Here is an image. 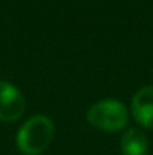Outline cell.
Masks as SVG:
<instances>
[{
  "label": "cell",
  "instance_id": "6da1fadb",
  "mask_svg": "<svg viewBox=\"0 0 153 155\" xmlns=\"http://www.w3.org/2000/svg\"><path fill=\"white\" fill-rule=\"evenodd\" d=\"M54 137V125L47 116L29 119L18 131L17 146L24 155H38L50 146Z\"/></svg>",
  "mask_w": 153,
  "mask_h": 155
},
{
  "label": "cell",
  "instance_id": "7a4b0ae2",
  "mask_svg": "<svg viewBox=\"0 0 153 155\" xmlns=\"http://www.w3.org/2000/svg\"><path fill=\"white\" fill-rule=\"evenodd\" d=\"M87 120L102 131H119L128 122V110L120 101L104 100L89 108Z\"/></svg>",
  "mask_w": 153,
  "mask_h": 155
},
{
  "label": "cell",
  "instance_id": "3957f363",
  "mask_svg": "<svg viewBox=\"0 0 153 155\" xmlns=\"http://www.w3.org/2000/svg\"><path fill=\"white\" fill-rule=\"evenodd\" d=\"M26 108V101L21 92L11 83L0 81V120L15 122Z\"/></svg>",
  "mask_w": 153,
  "mask_h": 155
},
{
  "label": "cell",
  "instance_id": "277c9868",
  "mask_svg": "<svg viewBox=\"0 0 153 155\" xmlns=\"http://www.w3.org/2000/svg\"><path fill=\"white\" fill-rule=\"evenodd\" d=\"M131 110L138 124L153 128V86H146L135 94Z\"/></svg>",
  "mask_w": 153,
  "mask_h": 155
},
{
  "label": "cell",
  "instance_id": "5b68a950",
  "mask_svg": "<svg viewBox=\"0 0 153 155\" xmlns=\"http://www.w3.org/2000/svg\"><path fill=\"white\" fill-rule=\"evenodd\" d=\"M120 148L123 155H147L149 152L147 137L141 130L129 128L122 136Z\"/></svg>",
  "mask_w": 153,
  "mask_h": 155
}]
</instances>
